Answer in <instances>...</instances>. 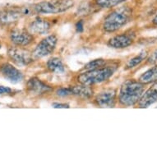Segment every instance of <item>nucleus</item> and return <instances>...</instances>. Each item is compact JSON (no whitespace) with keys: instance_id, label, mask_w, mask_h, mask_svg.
<instances>
[{"instance_id":"1","label":"nucleus","mask_w":157,"mask_h":157,"mask_svg":"<svg viewBox=\"0 0 157 157\" xmlns=\"http://www.w3.org/2000/svg\"><path fill=\"white\" fill-rule=\"evenodd\" d=\"M145 85L139 81L128 79L123 82L119 93V101L124 106H133L144 93Z\"/></svg>"},{"instance_id":"2","label":"nucleus","mask_w":157,"mask_h":157,"mask_svg":"<svg viewBox=\"0 0 157 157\" xmlns=\"http://www.w3.org/2000/svg\"><path fill=\"white\" fill-rule=\"evenodd\" d=\"M132 16V11L128 6H122L116 8L105 18L102 28L108 33L115 32L131 21Z\"/></svg>"},{"instance_id":"3","label":"nucleus","mask_w":157,"mask_h":157,"mask_svg":"<svg viewBox=\"0 0 157 157\" xmlns=\"http://www.w3.org/2000/svg\"><path fill=\"white\" fill-rule=\"evenodd\" d=\"M118 65H105L95 69L89 70L77 76V82L79 84L86 86H93L104 82L109 79L116 72Z\"/></svg>"},{"instance_id":"4","label":"nucleus","mask_w":157,"mask_h":157,"mask_svg":"<svg viewBox=\"0 0 157 157\" xmlns=\"http://www.w3.org/2000/svg\"><path fill=\"white\" fill-rule=\"evenodd\" d=\"M73 5V0H48L36 3L33 8L38 14H57L66 12Z\"/></svg>"},{"instance_id":"5","label":"nucleus","mask_w":157,"mask_h":157,"mask_svg":"<svg viewBox=\"0 0 157 157\" xmlns=\"http://www.w3.org/2000/svg\"><path fill=\"white\" fill-rule=\"evenodd\" d=\"M58 43V38L55 35H50L39 42L32 52L34 59H42L51 54L54 51Z\"/></svg>"},{"instance_id":"6","label":"nucleus","mask_w":157,"mask_h":157,"mask_svg":"<svg viewBox=\"0 0 157 157\" xmlns=\"http://www.w3.org/2000/svg\"><path fill=\"white\" fill-rule=\"evenodd\" d=\"M8 55L14 63L21 67L28 66L34 62L32 53L23 47H10L8 50Z\"/></svg>"},{"instance_id":"7","label":"nucleus","mask_w":157,"mask_h":157,"mask_svg":"<svg viewBox=\"0 0 157 157\" xmlns=\"http://www.w3.org/2000/svg\"><path fill=\"white\" fill-rule=\"evenodd\" d=\"M10 40L16 46L25 47L34 41V36L25 29L14 28L10 32Z\"/></svg>"},{"instance_id":"8","label":"nucleus","mask_w":157,"mask_h":157,"mask_svg":"<svg viewBox=\"0 0 157 157\" xmlns=\"http://www.w3.org/2000/svg\"><path fill=\"white\" fill-rule=\"evenodd\" d=\"M116 97L117 91L115 89H107L95 96V103L101 108H113L115 105Z\"/></svg>"},{"instance_id":"9","label":"nucleus","mask_w":157,"mask_h":157,"mask_svg":"<svg viewBox=\"0 0 157 157\" xmlns=\"http://www.w3.org/2000/svg\"><path fill=\"white\" fill-rule=\"evenodd\" d=\"M134 40V33H123L109 39L107 44L109 47L113 49H124L133 44Z\"/></svg>"},{"instance_id":"10","label":"nucleus","mask_w":157,"mask_h":157,"mask_svg":"<svg viewBox=\"0 0 157 157\" xmlns=\"http://www.w3.org/2000/svg\"><path fill=\"white\" fill-rule=\"evenodd\" d=\"M26 90L34 95H41L51 92L53 88L43 82L38 77H34L30 78L26 83Z\"/></svg>"},{"instance_id":"11","label":"nucleus","mask_w":157,"mask_h":157,"mask_svg":"<svg viewBox=\"0 0 157 157\" xmlns=\"http://www.w3.org/2000/svg\"><path fill=\"white\" fill-rule=\"evenodd\" d=\"M0 72L5 79L13 84L21 82L23 80V74L21 73V71L8 63L1 65Z\"/></svg>"},{"instance_id":"12","label":"nucleus","mask_w":157,"mask_h":157,"mask_svg":"<svg viewBox=\"0 0 157 157\" xmlns=\"http://www.w3.org/2000/svg\"><path fill=\"white\" fill-rule=\"evenodd\" d=\"M23 17L21 8H7L0 12V24L9 25Z\"/></svg>"},{"instance_id":"13","label":"nucleus","mask_w":157,"mask_h":157,"mask_svg":"<svg viewBox=\"0 0 157 157\" xmlns=\"http://www.w3.org/2000/svg\"><path fill=\"white\" fill-rule=\"evenodd\" d=\"M155 102H157V82L153 83V85L142 94L137 105L139 108L145 109L148 108Z\"/></svg>"},{"instance_id":"14","label":"nucleus","mask_w":157,"mask_h":157,"mask_svg":"<svg viewBox=\"0 0 157 157\" xmlns=\"http://www.w3.org/2000/svg\"><path fill=\"white\" fill-rule=\"evenodd\" d=\"M51 23L46 19L41 17H36L29 25V31L31 34L44 35L48 33L51 29Z\"/></svg>"},{"instance_id":"15","label":"nucleus","mask_w":157,"mask_h":157,"mask_svg":"<svg viewBox=\"0 0 157 157\" xmlns=\"http://www.w3.org/2000/svg\"><path fill=\"white\" fill-rule=\"evenodd\" d=\"M69 87L71 95H77L82 99H90L92 97L94 94V90L90 87V86L80 84L78 86H73Z\"/></svg>"},{"instance_id":"16","label":"nucleus","mask_w":157,"mask_h":157,"mask_svg":"<svg viewBox=\"0 0 157 157\" xmlns=\"http://www.w3.org/2000/svg\"><path fill=\"white\" fill-rule=\"evenodd\" d=\"M47 68L49 72L54 74H63L66 71L64 63L62 59L58 57L50 58L47 61Z\"/></svg>"},{"instance_id":"17","label":"nucleus","mask_w":157,"mask_h":157,"mask_svg":"<svg viewBox=\"0 0 157 157\" xmlns=\"http://www.w3.org/2000/svg\"><path fill=\"white\" fill-rule=\"evenodd\" d=\"M140 82L143 83L144 85L149 83H154L157 82V65L151 67L150 69L142 73L138 79Z\"/></svg>"},{"instance_id":"18","label":"nucleus","mask_w":157,"mask_h":157,"mask_svg":"<svg viewBox=\"0 0 157 157\" xmlns=\"http://www.w3.org/2000/svg\"><path fill=\"white\" fill-rule=\"evenodd\" d=\"M148 56V52L147 50H142V52H140L139 54H136L134 57L131 58L127 62L126 66H125V70L132 69L134 67H136V66H138L144 61Z\"/></svg>"},{"instance_id":"19","label":"nucleus","mask_w":157,"mask_h":157,"mask_svg":"<svg viewBox=\"0 0 157 157\" xmlns=\"http://www.w3.org/2000/svg\"><path fill=\"white\" fill-rule=\"evenodd\" d=\"M126 0H95V4L101 8H110L124 3Z\"/></svg>"},{"instance_id":"20","label":"nucleus","mask_w":157,"mask_h":157,"mask_svg":"<svg viewBox=\"0 0 157 157\" xmlns=\"http://www.w3.org/2000/svg\"><path fill=\"white\" fill-rule=\"evenodd\" d=\"M105 65H107V61L105 59H98L92 60V61L86 63L83 67V70L89 71V70L95 69V68H98V67H103V66H105Z\"/></svg>"},{"instance_id":"21","label":"nucleus","mask_w":157,"mask_h":157,"mask_svg":"<svg viewBox=\"0 0 157 157\" xmlns=\"http://www.w3.org/2000/svg\"><path fill=\"white\" fill-rule=\"evenodd\" d=\"M147 63L151 65H157V49L147 59Z\"/></svg>"},{"instance_id":"22","label":"nucleus","mask_w":157,"mask_h":157,"mask_svg":"<svg viewBox=\"0 0 157 157\" xmlns=\"http://www.w3.org/2000/svg\"><path fill=\"white\" fill-rule=\"evenodd\" d=\"M12 92V89L7 86H0V95L3 94H9Z\"/></svg>"},{"instance_id":"23","label":"nucleus","mask_w":157,"mask_h":157,"mask_svg":"<svg viewBox=\"0 0 157 157\" xmlns=\"http://www.w3.org/2000/svg\"><path fill=\"white\" fill-rule=\"evenodd\" d=\"M52 106H53L54 108H56V109L69 108V105H67V104H63V103H53L52 104Z\"/></svg>"},{"instance_id":"24","label":"nucleus","mask_w":157,"mask_h":157,"mask_svg":"<svg viewBox=\"0 0 157 157\" xmlns=\"http://www.w3.org/2000/svg\"><path fill=\"white\" fill-rule=\"evenodd\" d=\"M83 21H78L76 25V28H77V32H82L83 31Z\"/></svg>"},{"instance_id":"25","label":"nucleus","mask_w":157,"mask_h":157,"mask_svg":"<svg viewBox=\"0 0 157 157\" xmlns=\"http://www.w3.org/2000/svg\"><path fill=\"white\" fill-rule=\"evenodd\" d=\"M152 23L154 24L155 26H157V14L155 16V17L153 18V20H152Z\"/></svg>"},{"instance_id":"26","label":"nucleus","mask_w":157,"mask_h":157,"mask_svg":"<svg viewBox=\"0 0 157 157\" xmlns=\"http://www.w3.org/2000/svg\"><path fill=\"white\" fill-rule=\"evenodd\" d=\"M0 48H1V44H0Z\"/></svg>"}]
</instances>
